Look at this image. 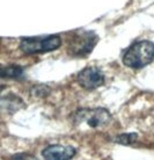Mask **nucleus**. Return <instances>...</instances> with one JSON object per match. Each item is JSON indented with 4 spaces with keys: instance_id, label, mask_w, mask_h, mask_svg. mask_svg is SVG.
<instances>
[{
    "instance_id": "obj_1",
    "label": "nucleus",
    "mask_w": 154,
    "mask_h": 160,
    "mask_svg": "<svg viewBox=\"0 0 154 160\" xmlns=\"http://www.w3.org/2000/svg\"><path fill=\"white\" fill-rule=\"evenodd\" d=\"M154 59V43L151 41H140L133 43L123 56V63L127 68H142L151 64Z\"/></svg>"
},
{
    "instance_id": "obj_2",
    "label": "nucleus",
    "mask_w": 154,
    "mask_h": 160,
    "mask_svg": "<svg viewBox=\"0 0 154 160\" xmlns=\"http://www.w3.org/2000/svg\"><path fill=\"white\" fill-rule=\"evenodd\" d=\"M60 44H62V40L58 35H51L45 38L26 37L21 40L20 49L21 51L27 55H32V53L53 51L59 48Z\"/></svg>"
},
{
    "instance_id": "obj_3",
    "label": "nucleus",
    "mask_w": 154,
    "mask_h": 160,
    "mask_svg": "<svg viewBox=\"0 0 154 160\" xmlns=\"http://www.w3.org/2000/svg\"><path fill=\"white\" fill-rule=\"evenodd\" d=\"M111 121L110 112L104 108L80 109L74 114L75 123H86L91 128H100Z\"/></svg>"
},
{
    "instance_id": "obj_4",
    "label": "nucleus",
    "mask_w": 154,
    "mask_h": 160,
    "mask_svg": "<svg viewBox=\"0 0 154 160\" xmlns=\"http://www.w3.org/2000/svg\"><path fill=\"white\" fill-rule=\"evenodd\" d=\"M97 42V36L94 32H80L70 44V52L73 56H86L93 50Z\"/></svg>"
},
{
    "instance_id": "obj_5",
    "label": "nucleus",
    "mask_w": 154,
    "mask_h": 160,
    "mask_svg": "<svg viewBox=\"0 0 154 160\" xmlns=\"http://www.w3.org/2000/svg\"><path fill=\"white\" fill-rule=\"evenodd\" d=\"M78 82L85 89L93 91L95 88L101 87L104 84V74L100 68L87 66L81 70L78 74Z\"/></svg>"
},
{
    "instance_id": "obj_6",
    "label": "nucleus",
    "mask_w": 154,
    "mask_h": 160,
    "mask_svg": "<svg viewBox=\"0 0 154 160\" xmlns=\"http://www.w3.org/2000/svg\"><path fill=\"white\" fill-rule=\"evenodd\" d=\"M45 160H70L75 156V148L68 145H50L42 151Z\"/></svg>"
},
{
    "instance_id": "obj_7",
    "label": "nucleus",
    "mask_w": 154,
    "mask_h": 160,
    "mask_svg": "<svg viewBox=\"0 0 154 160\" xmlns=\"http://www.w3.org/2000/svg\"><path fill=\"white\" fill-rule=\"evenodd\" d=\"M24 76V70L20 65H4L0 66L1 79H21Z\"/></svg>"
},
{
    "instance_id": "obj_8",
    "label": "nucleus",
    "mask_w": 154,
    "mask_h": 160,
    "mask_svg": "<svg viewBox=\"0 0 154 160\" xmlns=\"http://www.w3.org/2000/svg\"><path fill=\"white\" fill-rule=\"evenodd\" d=\"M138 138V135L136 132H130V133H122L118 137H116V143L122 145H130L133 144Z\"/></svg>"
},
{
    "instance_id": "obj_9",
    "label": "nucleus",
    "mask_w": 154,
    "mask_h": 160,
    "mask_svg": "<svg viewBox=\"0 0 154 160\" xmlns=\"http://www.w3.org/2000/svg\"><path fill=\"white\" fill-rule=\"evenodd\" d=\"M11 160H37L34 156L28 154V153H17L12 157Z\"/></svg>"
},
{
    "instance_id": "obj_10",
    "label": "nucleus",
    "mask_w": 154,
    "mask_h": 160,
    "mask_svg": "<svg viewBox=\"0 0 154 160\" xmlns=\"http://www.w3.org/2000/svg\"><path fill=\"white\" fill-rule=\"evenodd\" d=\"M4 89H5V86H4V85H0V94H1V92H2Z\"/></svg>"
}]
</instances>
